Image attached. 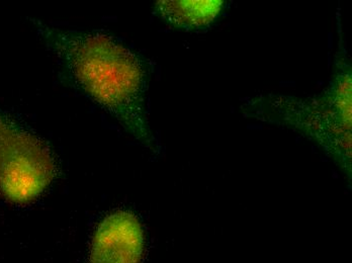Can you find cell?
I'll return each instance as SVG.
<instances>
[{"label": "cell", "mask_w": 352, "mask_h": 263, "mask_svg": "<svg viewBox=\"0 0 352 263\" xmlns=\"http://www.w3.org/2000/svg\"><path fill=\"white\" fill-rule=\"evenodd\" d=\"M71 78L142 144L156 150L146 112L143 62L116 38L98 32L69 31L36 21Z\"/></svg>", "instance_id": "obj_1"}, {"label": "cell", "mask_w": 352, "mask_h": 263, "mask_svg": "<svg viewBox=\"0 0 352 263\" xmlns=\"http://www.w3.org/2000/svg\"><path fill=\"white\" fill-rule=\"evenodd\" d=\"M351 64L339 25V49L331 80L311 98L268 94L247 100V117L293 130L319 145L351 174Z\"/></svg>", "instance_id": "obj_2"}, {"label": "cell", "mask_w": 352, "mask_h": 263, "mask_svg": "<svg viewBox=\"0 0 352 263\" xmlns=\"http://www.w3.org/2000/svg\"><path fill=\"white\" fill-rule=\"evenodd\" d=\"M57 172L48 145L0 110V192L10 202L38 198Z\"/></svg>", "instance_id": "obj_3"}, {"label": "cell", "mask_w": 352, "mask_h": 263, "mask_svg": "<svg viewBox=\"0 0 352 263\" xmlns=\"http://www.w3.org/2000/svg\"><path fill=\"white\" fill-rule=\"evenodd\" d=\"M144 232L138 218L120 211L104 218L96 229L88 263H140Z\"/></svg>", "instance_id": "obj_4"}, {"label": "cell", "mask_w": 352, "mask_h": 263, "mask_svg": "<svg viewBox=\"0 0 352 263\" xmlns=\"http://www.w3.org/2000/svg\"><path fill=\"white\" fill-rule=\"evenodd\" d=\"M221 0H161L155 12L163 21L176 29L195 31L207 29L222 12Z\"/></svg>", "instance_id": "obj_5"}]
</instances>
